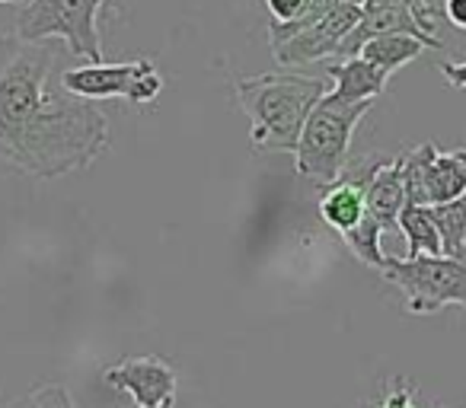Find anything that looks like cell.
<instances>
[{
  "instance_id": "cell-20",
  "label": "cell",
  "mask_w": 466,
  "mask_h": 408,
  "mask_svg": "<svg viewBox=\"0 0 466 408\" xmlns=\"http://www.w3.org/2000/svg\"><path fill=\"white\" fill-rule=\"evenodd\" d=\"M307 0H266V10L272 14V23H288L300 14Z\"/></svg>"
},
{
  "instance_id": "cell-23",
  "label": "cell",
  "mask_w": 466,
  "mask_h": 408,
  "mask_svg": "<svg viewBox=\"0 0 466 408\" xmlns=\"http://www.w3.org/2000/svg\"><path fill=\"white\" fill-rule=\"evenodd\" d=\"M342 4H355V7H364V0H342Z\"/></svg>"
},
{
  "instance_id": "cell-7",
  "label": "cell",
  "mask_w": 466,
  "mask_h": 408,
  "mask_svg": "<svg viewBox=\"0 0 466 408\" xmlns=\"http://www.w3.org/2000/svg\"><path fill=\"white\" fill-rule=\"evenodd\" d=\"M402 166V188H406V204L415 208H431L466 194V150H444L441 154L434 144H421L406 154H400Z\"/></svg>"
},
{
  "instance_id": "cell-22",
  "label": "cell",
  "mask_w": 466,
  "mask_h": 408,
  "mask_svg": "<svg viewBox=\"0 0 466 408\" xmlns=\"http://www.w3.org/2000/svg\"><path fill=\"white\" fill-rule=\"evenodd\" d=\"M438 71L444 74V80L457 90H466V61L463 65H438Z\"/></svg>"
},
{
  "instance_id": "cell-16",
  "label": "cell",
  "mask_w": 466,
  "mask_h": 408,
  "mask_svg": "<svg viewBox=\"0 0 466 408\" xmlns=\"http://www.w3.org/2000/svg\"><path fill=\"white\" fill-rule=\"evenodd\" d=\"M380 234H383V230L377 227L374 217L364 214V221L358 224V227H351L349 234H342V243L351 249V255H355L358 262H364V265H374V268H383L387 255L380 253Z\"/></svg>"
},
{
  "instance_id": "cell-8",
  "label": "cell",
  "mask_w": 466,
  "mask_h": 408,
  "mask_svg": "<svg viewBox=\"0 0 466 408\" xmlns=\"http://www.w3.org/2000/svg\"><path fill=\"white\" fill-rule=\"evenodd\" d=\"M358 20H361V7L336 0V7L326 14V20H319L313 29H304V33L275 45V61L281 67H304L326 58H339V48H342L345 35L358 26Z\"/></svg>"
},
{
  "instance_id": "cell-9",
  "label": "cell",
  "mask_w": 466,
  "mask_h": 408,
  "mask_svg": "<svg viewBox=\"0 0 466 408\" xmlns=\"http://www.w3.org/2000/svg\"><path fill=\"white\" fill-rule=\"evenodd\" d=\"M103 383H109L118 393H128L135 408H157V405H169L176 399L179 376H176L173 363H167L157 354H147V357H125V361L106 367Z\"/></svg>"
},
{
  "instance_id": "cell-25",
  "label": "cell",
  "mask_w": 466,
  "mask_h": 408,
  "mask_svg": "<svg viewBox=\"0 0 466 408\" xmlns=\"http://www.w3.org/2000/svg\"><path fill=\"white\" fill-rule=\"evenodd\" d=\"M157 408H173V402H169V405H157Z\"/></svg>"
},
{
  "instance_id": "cell-24",
  "label": "cell",
  "mask_w": 466,
  "mask_h": 408,
  "mask_svg": "<svg viewBox=\"0 0 466 408\" xmlns=\"http://www.w3.org/2000/svg\"><path fill=\"white\" fill-rule=\"evenodd\" d=\"M0 4H26V0H0Z\"/></svg>"
},
{
  "instance_id": "cell-2",
  "label": "cell",
  "mask_w": 466,
  "mask_h": 408,
  "mask_svg": "<svg viewBox=\"0 0 466 408\" xmlns=\"http://www.w3.org/2000/svg\"><path fill=\"white\" fill-rule=\"evenodd\" d=\"M323 96V80L298 77V74H259L237 80V99L253 122V147L259 154L268 150L294 154L307 115Z\"/></svg>"
},
{
  "instance_id": "cell-6",
  "label": "cell",
  "mask_w": 466,
  "mask_h": 408,
  "mask_svg": "<svg viewBox=\"0 0 466 408\" xmlns=\"http://www.w3.org/2000/svg\"><path fill=\"white\" fill-rule=\"evenodd\" d=\"M61 90L86 103L99 99H128V103H154L163 90V77L150 58L125 61V65H84L71 67L58 77Z\"/></svg>"
},
{
  "instance_id": "cell-5",
  "label": "cell",
  "mask_w": 466,
  "mask_h": 408,
  "mask_svg": "<svg viewBox=\"0 0 466 408\" xmlns=\"http://www.w3.org/2000/svg\"><path fill=\"white\" fill-rule=\"evenodd\" d=\"M383 278L406 294L409 316H431L444 306L466 310V259L453 255H415L383 262Z\"/></svg>"
},
{
  "instance_id": "cell-18",
  "label": "cell",
  "mask_w": 466,
  "mask_h": 408,
  "mask_svg": "<svg viewBox=\"0 0 466 408\" xmlns=\"http://www.w3.org/2000/svg\"><path fill=\"white\" fill-rule=\"evenodd\" d=\"M7 408H77V402L61 383H42V386L29 389L26 395L14 399Z\"/></svg>"
},
{
  "instance_id": "cell-21",
  "label": "cell",
  "mask_w": 466,
  "mask_h": 408,
  "mask_svg": "<svg viewBox=\"0 0 466 408\" xmlns=\"http://www.w3.org/2000/svg\"><path fill=\"white\" fill-rule=\"evenodd\" d=\"M444 16L451 26L466 33V0H444Z\"/></svg>"
},
{
  "instance_id": "cell-10",
  "label": "cell",
  "mask_w": 466,
  "mask_h": 408,
  "mask_svg": "<svg viewBox=\"0 0 466 408\" xmlns=\"http://www.w3.org/2000/svg\"><path fill=\"white\" fill-rule=\"evenodd\" d=\"M361 185H364V211H368V217H374L380 230H396L400 211L406 208L400 154L393 160L377 163L368 173V179H361Z\"/></svg>"
},
{
  "instance_id": "cell-14",
  "label": "cell",
  "mask_w": 466,
  "mask_h": 408,
  "mask_svg": "<svg viewBox=\"0 0 466 408\" xmlns=\"http://www.w3.org/2000/svg\"><path fill=\"white\" fill-rule=\"evenodd\" d=\"M428 217L441 236V253L466 259V194L447 201V204H431Z\"/></svg>"
},
{
  "instance_id": "cell-12",
  "label": "cell",
  "mask_w": 466,
  "mask_h": 408,
  "mask_svg": "<svg viewBox=\"0 0 466 408\" xmlns=\"http://www.w3.org/2000/svg\"><path fill=\"white\" fill-rule=\"evenodd\" d=\"M364 185L361 179H336L326 185L323 198H319V217L336 230L339 236L349 234L351 227L364 221Z\"/></svg>"
},
{
  "instance_id": "cell-17",
  "label": "cell",
  "mask_w": 466,
  "mask_h": 408,
  "mask_svg": "<svg viewBox=\"0 0 466 408\" xmlns=\"http://www.w3.org/2000/svg\"><path fill=\"white\" fill-rule=\"evenodd\" d=\"M332 7H336V0H307L294 20L272 23V26H268V45L275 48V45H281V42L291 39V35L304 33V29H313L319 20H326V14H329Z\"/></svg>"
},
{
  "instance_id": "cell-15",
  "label": "cell",
  "mask_w": 466,
  "mask_h": 408,
  "mask_svg": "<svg viewBox=\"0 0 466 408\" xmlns=\"http://www.w3.org/2000/svg\"><path fill=\"white\" fill-rule=\"evenodd\" d=\"M396 230L406 236V259H415V255H444L441 253V236L434 230L431 217H428V208L406 204L400 211Z\"/></svg>"
},
{
  "instance_id": "cell-13",
  "label": "cell",
  "mask_w": 466,
  "mask_h": 408,
  "mask_svg": "<svg viewBox=\"0 0 466 408\" xmlns=\"http://www.w3.org/2000/svg\"><path fill=\"white\" fill-rule=\"evenodd\" d=\"M428 48H431L428 42L412 39V35H380V39L364 42L358 58H364L370 67H377L383 77H393L396 71H402L409 61H415Z\"/></svg>"
},
{
  "instance_id": "cell-4",
  "label": "cell",
  "mask_w": 466,
  "mask_h": 408,
  "mask_svg": "<svg viewBox=\"0 0 466 408\" xmlns=\"http://www.w3.org/2000/svg\"><path fill=\"white\" fill-rule=\"evenodd\" d=\"M106 0H26L16 16V39H61L74 58L103 65L99 10Z\"/></svg>"
},
{
  "instance_id": "cell-11",
  "label": "cell",
  "mask_w": 466,
  "mask_h": 408,
  "mask_svg": "<svg viewBox=\"0 0 466 408\" xmlns=\"http://www.w3.org/2000/svg\"><path fill=\"white\" fill-rule=\"evenodd\" d=\"M332 90L326 93L336 103H374L383 96L390 77H383L377 67H370L364 58H345L339 65H329Z\"/></svg>"
},
{
  "instance_id": "cell-1",
  "label": "cell",
  "mask_w": 466,
  "mask_h": 408,
  "mask_svg": "<svg viewBox=\"0 0 466 408\" xmlns=\"http://www.w3.org/2000/svg\"><path fill=\"white\" fill-rule=\"evenodd\" d=\"M55 65L48 42L0 35V163L35 179L86 169L109 147V118L55 86Z\"/></svg>"
},
{
  "instance_id": "cell-3",
  "label": "cell",
  "mask_w": 466,
  "mask_h": 408,
  "mask_svg": "<svg viewBox=\"0 0 466 408\" xmlns=\"http://www.w3.org/2000/svg\"><path fill=\"white\" fill-rule=\"evenodd\" d=\"M374 103H336L323 96L307 115L304 131L294 147V169L300 179H313L319 185H332L342 175L351 137Z\"/></svg>"
},
{
  "instance_id": "cell-19",
  "label": "cell",
  "mask_w": 466,
  "mask_h": 408,
  "mask_svg": "<svg viewBox=\"0 0 466 408\" xmlns=\"http://www.w3.org/2000/svg\"><path fill=\"white\" fill-rule=\"evenodd\" d=\"M374 408H419L415 405V393L412 386H406V383H400V386H393L387 395H383L380 402H377Z\"/></svg>"
}]
</instances>
